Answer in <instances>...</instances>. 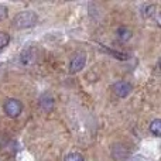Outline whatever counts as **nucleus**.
I'll use <instances>...</instances> for the list:
<instances>
[{"mask_svg": "<svg viewBox=\"0 0 161 161\" xmlns=\"http://www.w3.org/2000/svg\"><path fill=\"white\" fill-rule=\"evenodd\" d=\"M38 23V16L31 10L20 11L19 14L14 16L13 20V27L17 30H25V28H31Z\"/></svg>", "mask_w": 161, "mask_h": 161, "instance_id": "f257e3e1", "label": "nucleus"}, {"mask_svg": "<svg viewBox=\"0 0 161 161\" xmlns=\"http://www.w3.org/2000/svg\"><path fill=\"white\" fill-rule=\"evenodd\" d=\"M3 109H4V113L7 114L10 119H17V117L23 113V103L20 102L19 99L10 97V99H7L4 102Z\"/></svg>", "mask_w": 161, "mask_h": 161, "instance_id": "f03ea898", "label": "nucleus"}, {"mask_svg": "<svg viewBox=\"0 0 161 161\" xmlns=\"http://www.w3.org/2000/svg\"><path fill=\"white\" fill-rule=\"evenodd\" d=\"M38 59V51L36 47H27L20 54V62L23 67H33Z\"/></svg>", "mask_w": 161, "mask_h": 161, "instance_id": "7ed1b4c3", "label": "nucleus"}, {"mask_svg": "<svg viewBox=\"0 0 161 161\" xmlns=\"http://www.w3.org/2000/svg\"><path fill=\"white\" fill-rule=\"evenodd\" d=\"M85 64H86V54L83 51L76 53L69 62V74H78L79 71H82L85 68Z\"/></svg>", "mask_w": 161, "mask_h": 161, "instance_id": "20e7f679", "label": "nucleus"}, {"mask_svg": "<svg viewBox=\"0 0 161 161\" xmlns=\"http://www.w3.org/2000/svg\"><path fill=\"white\" fill-rule=\"evenodd\" d=\"M131 91H133V86H131V83L130 82H126V80H119V82H116L113 85L114 95H116L117 97H122V99L127 97L131 93Z\"/></svg>", "mask_w": 161, "mask_h": 161, "instance_id": "39448f33", "label": "nucleus"}, {"mask_svg": "<svg viewBox=\"0 0 161 161\" xmlns=\"http://www.w3.org/2000/svg\"><path fill=\"white\" fill-rule=\"evenodd\" d=\"M143 17L147 20H154L157 24H160V11L157 4H147L143 7Z\"/></svg>", "mask_w": 161, "mask_h": 161, "instance_id": "423d86ee", "label": "nucleus"}, {"mask_svg": "<svg viewBox=\"0 0 161 161\" xmlns=\"http://www.w3.org/2000/svg\"><path fill=\"white\" fill-rule=\"evenodd\" d=\"M38 105H40V108H41L42 110L48 113V112H53L54 106H55V100H54L53 95L48 93V92H45V93H42L41 96H40Z\"/></svg>", "mask_w": 161, "mask_h": 161, "instance_id": "0eeeda50", "label": "nucleus"}, {"mask_svg": "<svg viewBox=\"0 0 161 161\" xmlns=\"http://www.w3.org/2000/svg\"><path fill=\"white\" fill-rule=\"evenodd\" d=\"M116 37L122 42H127L129 40L133 37V31H131L129 27H126V25H122V27H119L116 30Z\"/></svg>", "mask_w": 161, "mask_h": 161, "instance_id": "6e6552de", "label": "nucleus"}, {"mask_svg": "<svg viewBox=\"0 0 161 161\" xmlns=\"http://www.w3.org/2000/svg\"><path fill=\"white\" fill-rule=\"evenodd\" d=\"M150 133L153 134L154 137H160L161 136V120L160 119H154L153 122L150 123Z\"/></svg>", "mask_w": 161, "mask_h": 161, "instance_id": "1a4fd4ad", "label": "nucleus"}, {"mask_svg": "<svg viewBox=\"0 0 161 161\" xmlns=\"http://www.w3.org/2000/svg\"><path fill=\"white\" fill-rule=\"evenodd\" d=\"M10 42V36L4 31H0V51H3Z\"/></svg>", "mask_w": 161, "mask_h": 161, "instance_id": "9d476101", "label": "nucleus"}, {"mask_svg": "<svg viewBox=\"0 0 161 161\" xmlns=\"http://www.w3.org/2000/svg\"><path fill=\"white\" fill-rule=\"evenodd\" d=\"M103 51H106V53H109L113 58H117V59H120V61H126V59L129 58L126 54H123V53H119V51H113V50H109V48H103Z\"/></svg>", "mask_w": 161, "mask_h": 161, "instance_id": "9b49d317", "label": "nucleus"}, {"mask_svg": "<svg viewBox=\"0 0 161 161\" xmlns=\"http://www.w3.org/2000/svg\"><path fill=\"white\" fill-rule=\"evenodd\" d=\"M114 148L116 150H119V153H113V157H114V160H120V158H126V156L129 154V151H127V148H125V147H120V146H114Z\"/></svg>", "mask_w": 161, "mask_h": 161, "instance_id": "f8f14e48", "label": "nucleus"}, {"mask_svg": "<svg viewBox=\"0 0 161 161\" xmlns=\"http://www.w3.org/2000/svg\"><path fill=\"white\" fill-rule=\"evenodd\" d=\"M64 161H85V158H83V156L82 154H79V153H69V154H67L65 156V158Z\"/></svg>", "mask_w": 161, "mask_h": 161, "instance_id": "ddd939ff", "label": "nucleus"}, {"mask_svg": "<svg viewBox=\"0 0 161 161\" xmlns=\"http://www.w3.org/2000/svg\"><path fill=\"white\" fill-rule=\"evenodd\" d=\"M7 17V7L0 4V20H4Z\"/></svg>", "mask_w": 161, "mask_h": 161, "instance_id": "4468645a", "label": "nucleus"}]
</instances>
